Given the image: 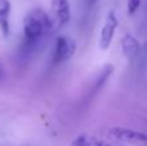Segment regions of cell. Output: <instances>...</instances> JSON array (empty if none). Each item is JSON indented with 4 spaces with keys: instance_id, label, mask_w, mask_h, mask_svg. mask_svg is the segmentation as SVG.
I'll return each mask as SVG.
<instances>
[{
    "instance_id": "10",
    "label": "cell",
    "mask_w": 147,
    "mask_h": 146,
    "mask_svg": "<svg viewBox=\"0 0 147 146\" xmlns=\"http://www.w3.org/2000/svg\"><path fill=\"white\" fill-rule=\"evenodd\" d=\"M4 69H3V66H1V64H0V83L3 82V79H4Z\"/></svg>"
},
{
    "instance_id": "5",
    "label": "cell",
    "mask_w": 147,
    "mask_h": 146,
    "mask_svg": "<svg viewBox=\"0 0 147 146\" xmlns=\"http://www.w3.org/2000/svg\"><path fill=\"white\" fill-rule=\"evenodd\" d=\"M117 25H119V22H117V18L115 16V13L110 12L106 17L105 25L101 28V36H99V47H101V49L106 51L111 45L112 39L115 36V31L117 28Z\"/></svg>"
},
{
    "instance_id": "3",
    "label": "cell",
    "mask_w": 147,
    "mask_h": 146,
    "mask_svg": "<svg viewBox=\"0 0 147 146\" xmlns=\"http://www.w3.org/2000/svg\"><path fill=\"white\" fill-rule=\"evenodd\" d=\"M76 51V43L69 36H59L56 40L53 52V62L56 65L67 62L72 58Z\"/></svg>"
},
{
    "instance_id": "8",
    "label": "cell",
    "mask_w": 147,
    "mask_h": 146,
    "mask_svg": "<svg viewBox=\"0 0 147 146\" xmlns=\"http://www.w3.org/2000/svg\"><path fill=\"white\" fill-rule=\"evenodd\" d=\"M9 16H10V3L8 0H0V30H1L4 36H8L10 30Z\"/></svg>"
},
{
    "instance_id": "2",
    "label": "cell",
    "mask_w": 147,
    "mask_h": 146,
    "mask_svg": "<svg viewBox=\"0 0 147 146\" xmlns=\"http://www.w3.org/2000/svg\"><path fill=\"white\" fill-rule=\"evenodd\" d=\"M107 135L110 139L120 142V144H129V145H141L147 144V135L142 132H137L134 129H128L123 127H115L109 129Z\"/></svg>"
},
{
    "instance_id": "9",
    "label": "cell",
    "mask_w": 147,
    "mask_h": 146,
    "mask_svg": "<svg viewBox=\"0 0 147 146\" xmlns=\"http://www.w3.org/2000/svg\"><path fill=\"white\" fill-rule=\"evenodd\" d=\"M141 5V0H128V13L134 14Z\"/></svg>"
},
{
    "instance_id": "7",
    "label": "cell",
    "mask_w": 147,
    "mask_h": 146,
    "mask_svg": "<svg viewBox=\"0 0 147 146\" xmlns=\"http://www.w3.org/2000/svg\"><path fill=\"white\" fill-rule=\"evenodd\" d=\"M120 43H121V51L127 58L133 59L138 56V53L141 51V45L133 35H129V34L124 35Z\"/></svg>"
},
{
    "instance_id": "11",
    "label": "cell",
    "mask_w": 147,
    "mask_h": 146,
    "mask_svg": "<svg viewBox=\"0 0 147 146\" xmlns=\"http://www.w3.org/2000/svg\"><path fill=\"white\" fill-rule=\"evenodd\" d=\"M96 3H97V0H86V4L90 5V7H92V5H94Z\"/></svg>"
},
{
    "instance_id": "6",
    "label": "cell",
    "mask_w": 147,
    "mask_h": 146,
    "mask_svg": "<svg viewBox=\"0 0 147 146\" xmlns=\"http://www.w3.org/2000/svg\"><path fill=\"white\" fill-rule=\"evenodd\" d=\"M71 146H123L120 142L115 141V140L103 139V137L96 136V135H89L83 133L74 139L71 142Z\"/></svg>"
},
{
    "instance_id": "1",
    "label": "cell",
    "mask_w": 147,
    "mask_h": 146,
    "mask_svg": "<svg viewBox=\"0 0 147 146\" xmlns=\"http://www.w3.org/2000/svg\"><path fill=\"white\" fill-rule=\"evenodd\" d=\"M53 30L51 16L41 8H35L30 10L23 21V35L25 43L28 47H35L36 44L41 43L47 35Z\"/></svg>"
},
{
    "instance_id": "4",
    "label": "cell",
    "mask_w": 147,
    "mask_h": 146,
    "mask_svg": "<svg viewBox=\"0 0 147 146\" xmlns=\"http://www.w3.org/2000/svg\"><path fill=\"white\" fill-rule=\"evenodd\" d=\"M51 12L53 27H63L71 20V7L69 0H52Z\"/></svg>"
}]
</instances>
